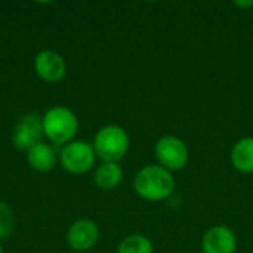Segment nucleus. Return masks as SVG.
<instances>
[{
	"label": "nucleus",
	"mask_w": 253,
	"mask_h": 253,
	"mask_svg": "<svg viewBox=\"0 0 253 253\" xmlns=\"http://www.w3.org/2000/svg\"><path fill=\"white\" fill-rule=\"evenodd\" d=\"M133 188L141 199L160 202L170 197L175 190V179L172 172L160 165H148L135 175Z\"/></svg>",
	"instance_id": "obj_1"
},
{
	"label": "nucleus",
	"mask_w": 253,
	"mask_h": 253,
	"mask_svg": "<svg viewBox=\"0 0 253 253\" xmlns=\"http://www.w3.org/2000/svg\"><path fill=\"white\" fill-rule=\"evenodd\" d=\"M42 125L46 138L58 145L71 142L79 130V120L76 114L62 105L49 108L42 117Z\"/></svg>",
	"instance_id": "obj_2"
},
{
	"label": "nucleus",
	"mask_w": 253,
	"mask_h": 253,
	"mask_svg": "<svg viewBox=\"0 0 253 253\" xmlns=\"http://www.w3.org/2000/svg\"><path fill=\"white\" fill-rule=\"evenodd\" d=\"M92 147L102 162L119 163L129 150V135L119 125H107L96 132Z\"/></svg>",
	"instance_id": "obj_3"
},
{
	"label": "nucleus",
	"mask_w": 253,
	"mask_h": 253,
	"mask_svg": "<svg viewBox=\"0 0 253 253\" xmlns=\"http://www.w3.org/2000/svg\"><path fill=\"white\" fill-rule=\"evenodd\" d=\"M154 154L159 165L170 172L179 170L187 166L190 159V151L185 142L172 135L162 136L154 145Z\"/></svg>",
	"instance_id": "obj_4"
},
{
	"label": "nucleus",
	"mask_w": 253,
	"mask_h": 253,
	"mask_svg": "<svg viewBox=\"0 0 253 253\" xmlns=\"http://www.w3.org/2000/svg\"><path fill=\"white\" fill-rule=\"evenodd\" d=\"M96 154L90 144L84 141H71L65 144L59 153L61 166L74 175L86 173L93 168Z\"/></svg>",
	"instance_id": "obj_5"
},
{
	"label": "nucleus",
	"mask_w": 253,
	"mask_h": 253,
	"mask_svg": "<svg viewBox=\"0 0 253 253\" xmlns=\"http://www.w3.org/2000/svg\"><path fill=\"white\" fill-rule=\"evenodd\" d=\"M43 135L44 133H43L42 117L34 113H30L21 117V120L18 122L13 130L12 144L19 151H28L34 145L42 142Z\"/></svg>",
	"instance_id": "obj_6"
},
{
	"label": "nucleus",
	"mask_w": 253,
	"mask_h": 253,
	"mask_svg": "<svg viewBox=\"0 0 253 253\" xmlns=\"http://www.w3.org/2000/svg\"><path fill=\"white\" fill-rule=\"evenodd\" d=\"M237 249V237L233 230L225 225L211 227L202 239L203 253H234Z\"/></svg>",
	"instance_id": "obj_7"
},
{
	"label": "nucleus",
	"mask_w": 253,
	"mask_h": 253,
	"mask_svg": "<svg viewBox=\"0 0 253 253\" xmlns=\"http://www.w3.org/2000/svg\"><path fill=\"white\" fill-rule=\"evenodd\" d=\"M99 239L98 225L90 219H79L73 222L67 233V242L71 249L84 252L92 249Z\"/></svg>",
	"instance_id": "obj_8"
},
{
	"label": "nucleus",
	"mask_w": 253,
	"mask_h": 253,
	"mask_svg": "<svg viewBox=\"0 0 253 253\" xmlns=\"http://www.w3.org/2000/svg\"><path fill=\"white\" fill-rule=\"evenodd\" d=\"M34 70L37 76L49 83H55L64 79L67 67L64 58L53 50H42L36 55Z\"/></svg>",
	"instance_id": "obj_9"
},
{
	"label": "nucleus",
	"mask_w": 253,
	"mask_h": 253,
	"mask_svg": "<svg viewBox=\"0 0 253 253\" xmlns=\"http://www.w3.org/2000/svg\"><path fill=\"white\" fill-rule=\"evenodd\" d=\"M27 160L30 163V166L37 170V172H49L56 166L58 162V156L55 153V150L44 144L40 142L37 145H34L31 150L27 151Z\"/></svg>",
	"instance_id": "obj_10"
},
{
	"label": "nucleus",
	"mask_w": 253,
	"mask_h": 253,
	"mask_svg": "<svg viewBox=\"0 0 253 253\" xmlns=\"http://www.w3.org/2000/svg\"><path fill=\"white\" fill-rule=\"evenodd\" d=\"M233 166L242 173L253 172V136H245L239 139L230 154Z\"/></svg>",
	"instance_id": "obj_11"
},
{
	"label": "nucleus",
	"mask_w": 253,
	"mask_h": 253,
	"mask_svg": "<svg viewBox=\"0 0 253 253\" xmlns=\"http://www.w3.org/2000/svg\"><path fill=\"white\" fill-rule=\"evenodd\" d=\"M123 178V169L119 163H108V162H102L93 175V181L96 184V187L99 190L104 191H110L114 190Z\"/></svg>",
	"instance_id": "obj_12"
},
{
	"label": "nucleus",
	"mask_w": 253,
	"mask_h": 253,
	"mask_svg": "<svg viewBox=\"0 0 253 253\" xmlns=\"http://www.w3.org/2000/svg\"><path fill=\"white\" fill-rule=\"evenodd\" d=\"M153 243L147 236L130 234L123 239L117 248V253H153Z\"/></svg>",
	"instance_id": "obj_13"
},
{
	"label": "nucleus",
	"mask_w": 253,
	"mask_h": 253,
	"mask_svg": "<svg viewBox=\"0 0 253 253\" xmlns=\"http://www.w3.org/2000/svg\"><path fill=\"white\" fill-rule=\"evenodd\" d=\"M12 227H13L12 211L6 203L0 202V239L6 237L12 231Z\"/></svg>",
	"instance_id": "obj_14"
},
{
	"label": "nucleus",
	"mask_w": 253,
	"mask_h": 253,
	"mask_svg": "<svg viewBox=\"0 0 253 253\" xmlns=\"http://www.w3.org/2000/svg\"><path fill=\"white\" fill-rule=\"evenodd\" d=\"M236 4L240 7H249V6H253V0H251V1H236Z\"/></svg>",
	"instance_id": "obj_15"
},
{
	"label": "nucleus",
	"mask_w": 253,
	"mask_h": 253,
	"mask_svg": "<svg viewBox=\"0 0 253 253\" xmlns=\"http://www.w3.org/2000/svg\"><path fill=\"white\" fill-rule=\"evenodd\" d=\"M0 253H3V249H1V246H0Z\"/></svg>",
	"instance_id": "obj_16"
}]
</instances>
